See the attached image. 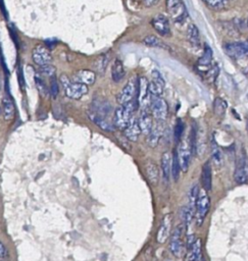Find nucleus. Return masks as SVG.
I'll list each match as a JSON object with an SVG mask.
<instances>
[{
	"mask_svg": "<svg viewBox=\"0 0 248 261\" xmlns=\"http://www.w3.org/2000/svg\"><path fill=\"white\" fill-rule=\"evenodd\" d=\"M136 105L134 101H130L126 104H121L118 108H116L114 113V119H113V125L115 128L119 130H125L133 117V113L135 111Z\"/></svg>",
	"mask_w": 248,
	"mask_h": 261,
	"instance_id": "1",
	"label": "nucleus"
},
{
	"mask_svg": "<svg viewBox=\"0 0 248 261\" xmlns=\"http://www.w3.org/2000/svg\"><path fill=\"white\" fill-rule=\"evenodd\" d=\"M210 209H211V200L208 195V192H206L204 189L199 190L197 201H196V207H195V215H194V219L198 227H200L203 223L206 215H208L210 212Z\"/></svg>",
	"mask_w": 248,
	"mask_h": 261,
	"instance_id": "2",
	"label": "nucleus"
},
{
	"mask_svg": "<svg viewBox=\"0 0 248 261\" xmlns=\"http://www.w3.org/2000/svg\"><path fill=\"white\" fill-rule=\"evenodd\" d=\"M60 82L66 95L71 99L78 100L88 93V86L77 82H72L66 74H61Z\"/></svg>",
	"mask_w": 248,
	"mask_h": 261,
	"instance_id": "3",
	"label": "nucleus"
},
{
	"mask_svg": "<svg viewBox=\"0 0 248 261\" xmlns=\"http://www.w3.org/2000/svg\"><path fill=\"white\" fill-rule=\"evenodd\" d=\"M167 11L176 24H183L188 18L187 9L183 0H165Z\"/></svg>",
	"mask_w": 248,
	"mask_h": 261,
	"instance_id": "4",
	"label": "nucleus"
},
{
	"mask_svg": "<svg viewBox=\"0 0 248 261\" xmlns=\"http://www.w3.org/2000/svg\"><path fill=\"white\" fill-rule=\"evenodd\" d=\"M150 111L152 117L157 122H163L168 118L169 105L161 97L152 96L150 99Z\"/></svg>",
	"mask_w": 248,
	"mask_h": 261,
	"instance_id": "5",
	"label": "nucleus"
},
{
	"mask_svg": "<svg viewBox=\"0 0 248 261\" xmlns=\"http://www.w3.org/2000/svg\"><path fill=\"white\" fill-rule=\"evenodd\" d=\"M225 53L232 59H242L248 57V38L242 42L226 43L223 46Z\"/></svg>",
	"mask_w": 248,
	"mask_h": 261,
	"instance_id": "6",
	"label": "nucleus"
},
{
	"mask_svg": "<svg viewBox=\"0 0 248 261\" xmlns=\"http://www.w3.org/2000/svg\"><path fill=\"white\" fill-rule=\"evenodd\" d=\"M183 234H184V227L178 226L173 232V235L170 240V245H169L170 251L177 258H181L185 251Z\"/></svg>",
	"mask_w": 248,
	"mask_h": 261,
	"instance_id": "7",
	"label": "nucleus"
},
{
	"mask_svg": "<svg viewBox=\"0 0 248 261\" xmlns=\"http://www.w3.org/2000/svg\"><path fill=\"white\" fill-rule=\"evenodd\" d=\"M137 90H138V81L136 80V78H131L128 83L125 85L120 92L117 95V102L121 105V104H126L132 100H134V97L137 94Z\"/></svg>",
	"mask_w": 248,
	"mask_h": 261,
	"instance_id": "8",
	"label": "nucleus"
},
{
	"mask_svg": "<svg viewBox=\"0 0 248 261\" xmlns=\"http://www.w3.org/2000/svg\"><path fill=\"white\" fill-rule=\"evenodd\" d=\"M177 154H178V159H179L181 170L183 172H187L189 169L190 159H191V155H192L189 138L182 141L179 149L177 150Z\"/></svg>",
	"mask_w": 248,
	"mask_h": 261,
	"instance_id": "9",
	"label": "nucleus"
},
{
	"mask_svg": "<svg viewBox=\"0 0 248 261\" xmlns=\"http://www.w3.org/2000/svg\"><path fill=\"white\" fill-rule=\"evenodd\" d=\"M172 223H173V216L172 214L168 213L162 217V220L160 222L159 229L156 234V241L159 244H163L170 238L171 231H172Z\"/></svg>",
	"mask_w": 248,
	"mask_h": 261,
	"instance_id": "10",
	"label": "nucleus"
},
{
	"mask_svg": "<svg viewBox=\"0 0 248 261\" xmlns=\"http://www.w3.org/2000/svg\"><path fill=\"white\" fill-rule=\"evenodd\" d=\"M32 58L34 62L39 66L50 64L52 60V56L49 49L42 44H39L34 48L32 52Z\"/></svg>",
	"mask_w": 248,
	"mask_h": 261,
	"instance_id": "11",
	"label": "nucleus"
},
{
	"mask_svg": "<svg viewBox=\"0 0 248 261\" xmlns=\"http://www.w3.org/2000/svg\"><path fill=\"white\" fill-rule=\"evenodd\" d=\"M151 25L158 35L162 37L171 36V25L169 19L165 16L161 14L154 16L151 20Z\"/></svg>",
	"mask_w": 248,
	"mask_h": 261,
	"instance_id": "12",
	"label": "nucleus"
},
{
	"mask_svg": "<svg viewBox=\"0 0 248 261\" xmlns=\"http://www.w3.org/2000/svg\"><path fill=\"white\" fill-rule=\"evenodd\" d=\"M148 80L145 77H141L138 80V103L142 109H146L150 104V92L148 87Z\"/></svg>",
	"mask_w": 248,
	"mask_h": 261,
	"instance_id": "13",
	"label": "nucleus"
},
{
	"mask_svg": "<svg viewBox=\"0 0 248 261\" xmlns=\"http://www.w3.org/2000/svg\"><path fill=\"white\" fill-rule=\"evenodd\" d=\"M234 181L240 185L248 183V160L245 156L240 157L237 161L234 171Z\"/></svg>",
	"mask_w": 248,
	"mask_h": 261,
	"instance_id": "14",
	"label": "nucleus"
},
{
	"mask_svg": "<svg viewBox=\"0 0 248 261\" xmlns=\"http://www.w3.org/2000/svg\"><path fill=\"white\" fill-rule=\"evenodd\" d=\"M164 80L161 77V74L159 73V71L157 70H153L152 71V79L151 81L148 83V87H149V92L151 96H157L160 97L163 93V89H164Z\"/></svg>",
	"mask_w": 248,
	"mask_h": 261,
	"instance_id": "15",
	"label": "nucleus"
},
{
	"mask_svg": "<svg viewBox=\"0 0 248 261\" xmlns=\"http://www.w3.org/2000/svg\"><path fill=\"white\" fill-rule=\"evenodd\" d=\"M184 261H202V242L201 239H195L194 243L188 248Z\"/></svg>",
	"mask_w": 248,
	"mask_h": 261,
	"instance_id": "16",
	"label": "nucleus"
},
{
	"mask_svg": "<svg viewBox=\"0 0 248 261\" xmlns=\"http://www.w3.org/2000/svg\"><path fill=\"white\" fill-rule=\"evenodd\" d=\"M96 73L89 69H81L77 71L74 76V82L84 84L86 86H91L95 83Z\"/></svg>",
	"mask_w": 248,
	"mask_h": 261,
	"instance_id": "17",
	"label": "nucleus"
},
{
	"mask_svg": "<svg viewBox=\"0 0 248 261\" xmlns=\"http://www.w3.org/2000/svg\"><path fill=\"white\" fill-rule=\"evenodd\" d=\"M88 117H89V119L97 126V127H99L100 129H102L103 131H106V132H112L114 129H115V127H114V125L108 120V119H106V117H104V116H101V115H98V114H96L95 111H89L88 113Z\"/></svg>",
	"mask_w": 248,
	"mask_h": 261,
	"instance_id": "18",
	"label": "nucleus"
},
{
	"mask_svg": "<svg viewBox=\"0 0 248 261\" xmlns=\"http://www.w3.org/2000/svg\"><path fill=\"white\" fill-rule=\"evenodd\" d=\"M201 184L203 189L209 192L212 190V186H213V171H212V164L211 161L208 160L206 161L203 166H202V170H201Z\"/></svg>",
	"mask_w": 248,
	"mask_h": 261,
	"instance_id": "19",
	"label": "nucleus"
},
{
	"mask_svg": "<svg viewBox=\"0 0 248 261\" xmlns=\"http://www.w3.org/2000/svg\"><path fill=\"white\" fill-rule=\"evenodd\" d=\"M161 123L162 122H158L156 124V126H153L151 131L147 134L148 135V137H147V144L151 148H155L158 145V143H159V141H160V139L162 137L164 129H163V125Z\"/></svg>",
	"mask_w": 248,
	"mask_h": 261,
	"instance_id": "20",
	"label": "nucleus"
},
{
	"mask_svg": "<svg viewBox=\"0 0 248 261\" xmlns=\"http://www.w3.org/2000/svg\"><path fill=\"white\" fill-rule=\"evenodd\" d=\"M125 131V136L126 138L131 141V142H136L141 134V130L139 127L138 120L135 117H132L127 128L123 130Z\"/></svg>",
	"mask_w": 248,
	"mask_h": 261,
	"instance_id": "21",
	"label": "nucleus"
},
{
	"mask_svg": "<svg viewBox=\"0 0 248 261\" xmlns=\"http://www.w3.org/2000/svg\"><path fill=\"white\" fill-rule=\"evenodd\" d=\"M161 171L163 179L169 182L172 176V153L165 151L161 155Z\"/></svg>",
	"mask_w": 248,
	"mask_h": 261,
	"instance_id": "22",
	"label": "nucleus"
},
{
	"mask_svg": "<svg viewBox=\"0 0 248 261\" xmlns=\"http://www.w3.org/2000/svg\"><path fill=\"white\" fill-rule=\"evenodd\" d=\"M138 123H139V127H140V130H141V133L147 135L151 131V129L153 127L152 115L147 110V108L142 110V113L140 115V118L138 120Z\"/></svg>",
	"mask_w": 248,
	"mask_h": 261,
	"instance_id": "23",
	"label": "nucleus"
},
{
	"mask_svg": "<svg viewBox=\"0 0 248 261\" xmlns=\"http://www.w3.org/2000/svg\"><path fill=\"white\" fill-rule=\"evenodd\" d=\"M3 110L4 118L6 121H12L16 115V107L11 96L6 95L3 100Z\"/></svg>",
	"mask_w": 248,
	"mask_h": 261,
	"instance_id": "24",
	"label": "nucleus"
},
{
	"mask_svg": "<svg viewBox=\"0 0 248 261\" xmlns=\"http://www.w3.org/2000/svg\"><path fill=\"white\" fill-rule=\"evenodd\" d=\"M126 71H125V67H123V64L121 62V60L119 59H115L112 66H111V79L113 82L118 83L120 82L123 77H125Z\"/></svg>",
	"mask_w": 248,
	"mask_h": 261,
	"instance_id": "25",
	"label": "nucleus"
},
{
	"mask_svg": "<svg viewBox=\"0 0 248 261\" xmlns=\"http://www.w3.org/2000/svg\"><path fill=\"white\" fill-rule=\"evenodd\" d=\"M146 176L149 183L153 186H156L159 181V168L154 162H148L146 165Z\"/></svg>",
	"mask_w": 248,
	"mask_h": 261,
	"instance_id": "26",
	"label": "nucleus"
},
{
	"mask_svg": "<svg viewBox=\"0 0 248 261\" xmlns=\"http://www.w3.org/2000/svg\"><path fill=\"white\" fill-rule=\"evenodd\" d=\"M213 50L212 48L205 44L204 45V50H203V54L201 55V57L198 59V66H202V67H209L210 65H212L213 62Z\"/></svg>",
	"mask_w": 248,
	"mask_h": 261,
	"instance_id": "27",
	"label": "nucleus"
},
{
	"mask_svg": "<svg viewBox=\"0 0 248 261\" xmlns=\"http://www.w3.org/2000/svg\"><path fill=\"white\" fill-rule=\"evenodd\" d=\"M187 37H188V41L190 42V44L193 47H198L199 46V44H200L199 30H198V28L194 24L189 25L188 31H187Z\"/></svg>",
	"mask_w": 248,
	"mask_h": 261,
	"instance_id": "28",
	"label": "nucleus"
},
{
	"mask_svg": "<svg viewBox=\"0 0 248 261\" xmlns=\"http://www.w3.org/2000/svg\"><path fill=\"white\" fill-rule=\"evenodd\" d=\"M198 193H199V188H198V186L195 185L191 188V190L189 191V194H188V208L192 212H194V215H195V207H196Z\"/></svg>",
	"mask_w": 248,
	"mask_h": 261,
	"instance_id": "29",
	"label": "nucleus"
},
{
	"mask_svg": "<svg viewBox=\"0 0 248 261\" xmlns=\"http://www.w3.org/2000/svg\"><path fill=\"white\" fill-rule=\"evenodd\" d=\"M203 3L211 10L222 11L227 8V6L230 3V0H203Z\"/></svg>",
	"mask_w": 248,
	"mask_h": 261,
	"instance_id": "30",
	"label": "nucleus"
},
{
	"mask_svg": "<svg viewBox=\"0 0 248 261\" xmlns=\"http://www.w3.org/2000/svg\"><path fill=\"white\" fill-rule=\"evenodd\" d=\"M220 73V67L218 64H214L205 71V79L209 83H215Z\"/></svg>",
	"mask_w": 248,
	"mask_h": 261,
	"instance_id": "31",
	"label": "nucleus"
},
{
	"mask_svg": "<svg viewBox=\"0 0 248 261\" xmlns=\"http://www.w3.org/2000/svg\"><path fill=\"white\" fill-rule=\"evenodd\" d=\"M212 156L213 160L217 165H220L223 162V153L221 151V149L217 145L216 141H212Z\"/></svg>",
	"mask_w": 248,
	"mask_h": 261,
	"instance_id": "32",
	"label": "nucleus"
},
{
	"mask_svg": "<svg viewBox=\"0 0 248 261\" xmlns=\"http://www.w3.org/2000/svg\"><path fill=\"white\" fill-rule=\"evenodd\" d=\"M180 172H181V167H180L178 154H177V150H176L174 152V154L172 155V176L176 182L179 180Z\"/></svg>",
	"mask_w": 248,
	"mask_h": 261,
	"instance_id": "33",
	"label": "nucleus"
},
{
	"mask_svg": "<svg viewBox=\"0 0 248 261\" xmlns=\"http://www.w3.org/2000/svg\"><path fill=\"white\" fill-rule=\"evenodd\" d=\"M227 103L222 98H217L214 102V111L218 117H223L226 113Z\"/></svg>",
	"mask_w": 248,
	"mask_h": 261,
	"instance_id": "34",
	"label": "nucleus"
},
{
	"mask_svg": "<svg viewBox=\"0 0 248 261\" xmlns=\"http://www.w3.org/2000/svg\"><path fill=\"white\" fill-rule=\"evenodd\" d=\"M144 44L148 47H164L163 43L161 42L160 39H158L155 36H147L143 40Z\"/></svg>",
	"mask_w": 248,
	"mask_h": 261,
	"instance_id": "35",
	"label": "nucleus"
},
{
	"mask_svg": "<svg viewBox=\"0 0 248 261\" xmlns=\"http://www.w3.org/2000/svg\"><path fill=\"white\" fill-rule=\"evenodd\" d=\"M39 72L42 76H47V77H53L55 73V67L51 64H46L43 66H40Z\"/></svg>",
	"mask_w": 248,
	"mask_h": 261,
	"instance_id": "36",
	"label": "nucleus"
},
{
	"mask_svg": "<svg viewBox=\"0 0 248 261\" xmlns=\"http://www.w3.org/2000/svg\"><path fill=\"white\" fill-rule=\"evenodd\" d=\"M175 140L177 143H179V141H181V138L183 136L184 133V124L182 122V120H178L175 126Z\"/></svg>",
	"mask_w": 248,
	"mask_h": 261,
	"instance_id": "37",
	"label": "nucleus"
},
{
	"mask_svg": "<svg viewBox=\"0 0 248 261\" xmlns=\"http://www.w3.org/2000/svg\"><path fill=\"white\" fill-rule=\"evenodd\" d=\"M35 82H36V86H37V89L39 90L40 94L42 95V96H44V97H46V96L48 95L49 91H48V89H47L45 83H44L42 80H41V79H39L38 77L35 78Z\"/></svg>",
	"mask_w": 248,
	"mask_h": 261,
	"instance_id": "38",
	"label": "nucleus"
},
{
	"mask_svg": "<svg viewBox=\"0 0 248 261\" xmlns=\"http://www.w3.org/2000/svg\"><path fill=\"white\" fill-rule=\"evenodd\" d=\"M59 92V88H58V82L56 80V78L53 76L51 79V83H50V90L49 93L52 96V98H56Z\"/></svg>",
	"mask_w": 248,
	"mask_h": 261,
	"instance_id": "39",
	"label": "nucleus"
},
{
	"mask_svg": "<svg viewBox=\"0 0 248 261\" xmlns=\"http://www.w3.org/2000/svg\"><path fill=\"white\" fill-rule=\"evenodd\" d=\"M108 61V59L106 60V58L104 56H98V58L96 59V62H95V68L97 69V71H103L104 70V67H105V64L106 62Z\"/></svg>",
	"mask_w": 248,
	"mask_h": 261,
	"instance_id": "40",
	"label": "nucleus"
},
{
	"mask_svg": "<svg viewBox=\"0 0 248 261\" xmlns=\"http://www.w3.org/2000/svg\"><path fill=\"white\" fill-rule=\"evenodd\" d=\"M10 256V253H9V250L7 249L6 245L0 241V259H6Z\"/></svg>",
	"mask_w": 248,
	"mask_h": 261,
	"instance_id": "41",
	"label": "nucleus"
},
{
	"mask_svg": "<svg viewBox=\"0 0 248 261\" xmlns=\"http://www.w3.org/2000/svg\"><path fill=\"white\" fill-rule=\"evenodd\" d=\"M159 0H143V4L145 7L147 8H151V7H154L158 4Z\"/></svg>",
	"mask_w": 248,
	"mask_h": 261,
	"instance_id": "42",
	"label": "nucleus"
},
{
	"mask_svg": "<svg viewBox=\"0 0 248 261\" xmlns=\"http://www.w3.org/2000/svg\"><path fill=\"white\" fill-rule=\"evenodd\" d=\"M244 72H245V74H247V76H248V66L246 67V69L244 70Z\"/></svg>",
	"mask_w": 248,
	"mask_h": 261,
	"instance_id": "43",
	"label": "nucleus"
},
{
	"mask_svg": "<svg viewBox=\"0 0 248 261\" xmlns=\"http://www.w3.org/2000/svg\"><path fill=\"white\" fill-rule=\"evenodd\" d=\"M246 129H247V131H248V121H247V124H246Z\"/></svg>",
	"mask_w": 248,
	"mask_h": 261,
	"instance_id": "44",
	"label": "nucleus"
},
{
	"mask_svg": "<svg viewBox=\"0 0 248 261\" xmlns=\"http://www.w3.org/2000/svg\"><path fill=\"white\" fill-rule=\"evenodd\" d=\"M0 261H3V260H2V259H0Z\"/></svg>",
	"mask_w": 248,
	"mask_h": 261,
	"instance_id": "45",
	"label": "nucleus"
},
{
	"mask_svg": "<svg viewBox=\"0 0 248 261\" xmlns=\"http://www.w3.org/2000/svg\"><path fill=\"white\" fill-rule=\"evenodd\" d=\"M247 24H248V21H247Z\"/></svg>",
	"mask_w": 248,
	"mask_h": 261,
	"instance_id": "46",
	"label": "nucleus"
}]
</instances>
